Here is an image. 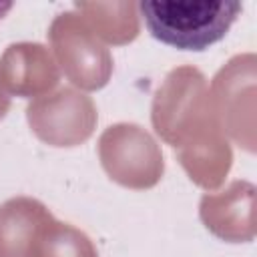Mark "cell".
<instances>
[{
  "label": "cell",
  "mask_w": 257,
  "mask_h": 257,
  "mask_svg": "<svg viewBox=\"0 0 257 257\" xmlns=\"http://www.w3.org/2000/svg\"><path fill=\"white\" fill-rule=\"evenodd\" d=\"M145 26L163 44L181 50H205L225 38L241 2H141Z\"/></svg>",
  "instance_id": "1"
},
{
  "label": "cell",
  "mask_w": 257,
  "mask_h": 257,
  "mask_svg": "<svg viewBox=\"0 0 257 257\" xmlns=\"http://www.w3.org/2000/svg\"><path fill=\"white\" fill-rule=\"evenodd\" d=\"M10 8H12V2H0V18H2Z\"/></svg>",
  "instance_id": "2"
}]
</instances>
